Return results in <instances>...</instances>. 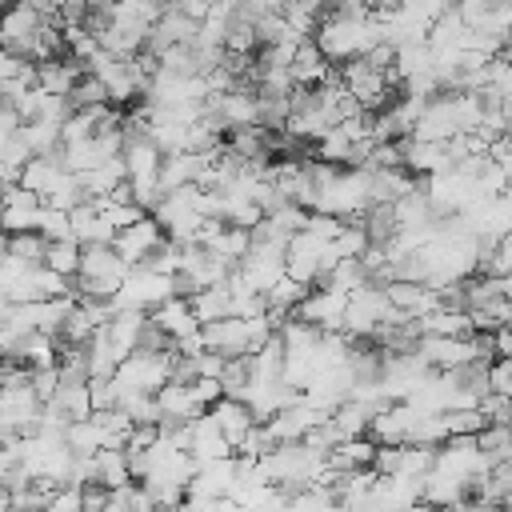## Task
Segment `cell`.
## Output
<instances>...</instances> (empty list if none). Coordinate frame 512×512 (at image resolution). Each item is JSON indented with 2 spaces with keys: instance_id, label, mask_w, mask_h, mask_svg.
Masks as SVG:
<instances>
[{
  "instance_id": "obj_1",
  "label": "cell",
  "mask_w": 512,
  "mask_h": 512,
  "mask_svg": "<svg viewBox=\"0 0 512 512\" xmlns=\"http://www.w3.org/2000/svg\"><path fill=\"white\" fill-rule=\"evenodd\" d=\"M312 44L320 48V56L328 64H348L368 56L376 44H384V24L380 20H340L332 12H324L320 28L312 32Z\"/></svg>"
},
{
  "instance_id": "obj_2",
  "label": "cell",
  "mask_w": 512,
  "mask_h": 512,
  "mask_svg": "<svg viewBox=\"0 0 512 512\" xmlns=\"http://www.w3.org/2000/svg\"><path fill=\"white\" fill-rule=\"evenodd\" d=\"M368 208H372V200H368V172H364V168H348V172L336 168L332 180L320 184V192H316V208H312V212H320V216H336V220L352 224V220H360Z\"/></svg>"
},
{
  "instance_id": "obj_3",
  "label": "cell",
  "mask_w": 512,
  "mask_h": 512,
  "mask_svg": "<svg viewBox=\"0 0 512 512\" xmlns=\"http://www.w3.org/2000/svg\"><path fill=\"white\" fill-rule=\"evenodd\" d=\"M172 296H176V276H160V272L140 264L124 276L120 292L108 304H112V312H156Z\"/></svg>"
},
{
  "instance_id": "obj_4",
  "label": "cell",
  "mask_w": 512,
  "mask_h": 512,
  "mask_svg": "<svg viewBox=\"0 0 512 512\" xmlns=\"http://www.w3.org/2000/svg\"><path fill=\"white\" fill-rule=\"evenodd\" d=\"M44 24H52V20L40 16V4H12V8H4L0 12V48L20 56V60H28Z\"/></svg>"
},
{
  "instance_id": "obj_5",
  "label": "cell",
  "mask_w": 512,
  "mask_h": 512,
  "mask_svg": "<svg viewBox=\"0 0 512 512\" xmlns=\"http://www.w3.org/2000/svg\"><path fill=\"white\" fill-rule=\"evenodd\" d=\"M164 228L152 220V216H140L132 228H124V232H116V240H112V252L128 264V268H140V264H148L160 248H164Z\"/></svg>"
},
{
  "instance_id": "obj_6",
  "label": "cell",
  "mask_w": 512,
  "mask_h": 512,
  "mask_svg": "<svg viewBox=\"0 0 512 512\" xmlns=\"http://www.w3.org/2000/svg\"><path fill=\"white\" fill-rule=\"evenodd\" d=\"M324 420H328V412H320V408H312V404L300 400V404L276 412V416L264 424V432H268L272 444H304V436H308L312 428H320Z\"/></svg>"
},
{
  "instance_id": "obj_7",
  "label": "cell",
  "mask_w": 512,
  "mask_h": 512,
  "mask_svg": "<svg viewBox=\"0 0 512 512\" xmlns=\"http://www.w3.org/2000/svg\"><path fill=\"white\" fill-rule=\"evenodd\" d=\"M40 212H44L40 196H36V192H28V188H20V184H12V188L4 192V200H0V232H4V236L36 232Z\"/></svg>"
},
{
  "instance_id": "obj_8",
  "label": "cell",
  "mask_w": 512,
  "mask_h": 512,
  "mask_svg": "<svg viewBox=\"0 0 512 512\" xmlns=\"http://www.w3.org/2000/svg\"><path fill=\"white\" fill-rule=\"evenodd\" d=\"M236 476H240V460H236V456H228V460H212V464H200L184 496H200V500H228V496H232V488H236Z\"/></svg>"
},
{
  "instance_id": "obj_9",
  "label": "cell",
  "mask_w": 512,
  "mask_h": 512,
  "mask_svg": "<svg viewBox=\"0 0 512 512\" xmlns=\"http://www.w3.org/2000/svg\"><path fill=\"white\" fill-rule=\"evenodd\" d=\"M148 320L160 328V336H164L168 344H176V340L200 332V324H196V316H192V308H188V296H172V300H164L156 312H148Z\"/></svg>"
},
{
  "instance_id": "obj_10",
  "label": "cell",
  "mask_w": 512,
  "mask_h": 512,
  "mask_svg": "<svg viewBox=\"0 0 512 512\" xmlns=\"http://www.w3.org/2000/svg\"><path fill=\"white\" fill-rule=\"evenodd\" d=\"M144 328H148V312H116V316L104 324V336H108L116 360H128L132 352H140Z\"/></svg>"
},
{
  "instance_id": "obj_11",
  "label": "cell",
  "mask_w": 512,
  "mask_h": 512,
  "mask_svg": "<svg viewBox=\"0 0 512 512\" xmlns=\"http://www.w3.org/2000/svg\"><path fill=\"white\" fill-rule=\"evenodd\" d=\"M188 456L196 460V468H200V464H212V460H228V456H232V444L220 436V428H216V420H212L208 412L192 420V444H188Z\"/></svg>"
},
{
  "instance_id": "obj_12",
  "label": "cell",
  "mask_w": 512,
  "mask_h": 512,
  "mask_svg": "<svg viewBox=\"0 0 512 512\" xmlns=\"http://www.w3.org/2000/svg\"><path fill=\"white\" fill-rule=\"evenodd\" d=\"M288 76H292V84H296L300 92H312V88H320V84L332 76V68H328V60L320 56V48H316L312 40H304V44L296 48V60H292Z\"/></svg>"
},
{
  "instance_id": "obj_13",
  "label": "cell",
  "mask_w": 512,
  "mask_h": 512,
  "mask_svg": "<svg viewBox=\"0 0 512 512\" xmlns=\"http://www.w3.org/2000/svg\"><path fill=\"white\" fill-rule=\"evenodd\" d=\"M208 416L216 420V428H220V436L232 444V452H236V444L256 428V420H252V412H248V404H240V400H220L216 408H208Z\"/></svg>"
},
{
  "instance_id": "obj_14",
  "label": "cell",
  "mask_w": 512,
  "mask_h": 512,
  "mask_svg": "<svg viewBox=\"0 0 512 512\" xmlns=\"http://www.w3.org/2000/svg\"><path fill=\"white\" fill-rule=\"evenodd\" d=\"M80 64L76 60H48V64H36V88L48 92V96H72L76 80H80Z\"/></svg>"
},
{
  "instance_id": "obj_15",
  "label": "cell",
  "mask_w": 512,
  "mask_h": 512,
  "mask_svg": "<svg viewBox=\"0 0 512 512\" xmlns=\"http://www.w3.org/2000/svg\"><path fill=\"white\" fill-rule=\"evenodd\" d=\"M188 308L196 316V324H216V320H228L232 316V292L220 284V288H204V292H192L188 296Z\"/></svg>"
},
{
  "instance_id": "obj_16",
  "label": "cell",
  "mask_w": 512,
  "mask_h": 512,
  "mask_svg": "<svg viewBox=\"0 0 512 512\" xmlns=\"http://www.w3.org/2000/svg\"><path fill=\"white\" fill-rule=\"evenodd\" d=\"M96 484L104 492H124L132 484V476H128V452L124 448H100L96 452Z\"/></svg>"
},
{
  "instance_id": "obj_17",
  "label": "cell",
  "mask_w": 512,
  "mask_h": 512,
  "mask_svg": "<svg viewBox=\"0 0 512 512\" xmlns=\"http://www.w3.org/2000/svg\"><path fill=\"white\" fill-rule=\"evenodd\" d=\"M372 456H376V444L368 436L344 440V444H336L328 452V468H336V472H360V468H372Z\"/></svg>"
},
{
  "instance_id": "obj_18",
  "label": "cell",
  "mask_w": 512,
  "mask_h": 512,
  "mask_svg": "<svg viewBox=\"0 0 512 512\" xmlns=\"http://www.w3.org/2000/svg\"><path fill=\"white\" fill-rule=\"evenodd\" d=\"M80 244L76 240H56V244H48V252H44V268L48 272H56V276H64V280H76V272H80Z\"/></svg>"
},
{
  "instance_id": "obj_19",
  "label": "cell",
  "mask_w": 512,
  "mask_h": 512,
  "mask_svg": "<svg viewBox=\"0 0 512 512\" xmlns=\"http://www.w3.org/2000/svg\"><path fill=\"white\" fill-rule=\"evenodd\" d=\"M308 292H312V288L296 284V280L284 272V276L268 288V296H264V300H268V312H276V316H292V312H296V304H300Z\"/></svg>"
},
{
  "instance_id": "obj_20",
  "label": "cell",
  "mask_w": 512,
  "mask_h": 512,
  "mask_svg": "<svg viewBox=\"0 0 512 512\" xmlns=\"http://www.w3.org/2000/svg\"><path fill=\"white\" fill-rule=\"evenodd\" d=\"M52 404L64 412V420H68V424H76V420H88V416H92L88 384H60V388H56V396H52Z\"/></svg>"
},
{
  "instance_id": "obj_21",
  "label": "cell",
  "mask_w": 512,
  "mask_h": 512,
  "mask_svg": "<svg viewBox=\"0 0 512 512\" xmlns=\"http://www.w3.org/2000/svg\"><path fill=\"white\" fill-rule=\"evenodd\" d=\"M4 252H8L12 260H20V264H28V268H36V264H44V252H48V240H44L40 232H24V236H8V240H4Z\"/></svg>"
},
{
  "instance_id": "obj_22",
  "label": "cell",
  "mask_w": 512,
  "mask_h": 512,
  "mask_svg": "<svg viewBox=\"0 0 512 512\" xmlns=\"http://www.w3.org/2000/svg\"><path fill=\"white\" fill-rule=\"evenodd\" d=\"M260 48V36H256V28L248 24V20H232L228 24V36H224V56H240V60H252V52Z\"/></svg>"
},
{
  "instance_id": "obj_23",
  "label": "cell",
  "mask_w": 512,
  "mask_h": 512,
  "mask_svg": "<svg viewBox=\"0 0 512 512\" xmlns=\"http://www.w3.org/2000/svg\"><path fill=\"white\" fill-rule=\"evenodd\" d=\"M68 104L72 108H100V104H108V92H104V84L96 76H80L72 96H68Z\"/></svg>"
},
{
  "instance_id": "obj_24",
  "label": "cell",
  "mask_w": 512,
  "mask_h": 512,
  "mask_svg": "<svg viewBox=\"0 0 512 512\" xmlns=\"http://www.w3.org/2000/svg\"><path fill=\"white\" fill-rule=\"evenodd\" d=\"M36 232H40L48 244H56V240H72V220H68V212L44 208V212H40V224H36Z\"/></svg>"
},
{
  "instance_id": "obj_25",
  "label": "cell",
  "mask_w": 512,
  "mask_h": 512,
  "mask_svg": "<svg viewBox=\"0 0 512 512\" xmlns=\"http://www.w3.org/2000/svg\"><path fill=\"white\" fill-rule=\"evenodd\" d=\"M188 392H192V400H196L204 412H208V408H216V404L224 400V384H220V380H192V384H188Z\"/></svg>"
},
{
  "instance_id": "obj_26",
  "label": "cell",
  "mask_w": 512,
  "mask_h": 512,
  "mask_svg": "<svg viewBox=\"0 0 512 512\" xmlns=\"http://www.w3.org/2000/svg\"><path fill=\"white\" fill-rule=\"evenodd\" d=\"M88 400H92V412H108V408H116L112 376H108V380H88Z\"/></svg>"
},
{
  "instance_id": "obj_27",
  "label": "cell",
  "mask_w": 512,
  "mask_h": 512,
  "mask_svg": "<svg viewBox=\"0 0 512 512\" xmlns=\"http://www.w3.org/2000/svg\"><path fill=\"white\" fill-rule=\"evenodd\" d=\"M104 512H128V500H124V492H112V496H108V504H104Z\"/></svg>"
},
{
  "instance_id": "obj_28",
  "label": "cell",
  "mask_w": 512,
  "mask_h": 512,
  "mask_svg": "<svg viewBox=\"0 0 512 512\" xmlns=\"http://www.w3.org/2000/svg\"><path fill=\"white\" fill-rule=\"evenodd\" d=\"M8 508H12V492L0 484V512H8Z\"/></svg>"
},
{
  "instance_id": "obj_29",
  "label": "cell",
  "mask_w": 512,
  "mask_h": 512,
  "mask_svg": "<svg viewBox=\"0 0 512 512\" xmlns=\"http://www.w3.org/2000/svg\"><path fill=\"white\" fill-rule=\"evenodd\" d=\"M0 12H4V8H0Z\"/></svg>"
}]
</instances>
